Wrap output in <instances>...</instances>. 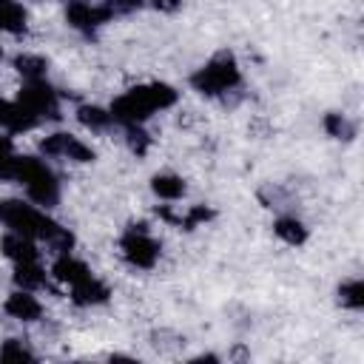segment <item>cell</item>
I'll return each mask as SVG.
<instances>
[{"instance_id":"1","label":"cell","mask_w":364,"mask_h":364,"mask_svg":"<svg viewBox=\"0 0 364 364\" xmlns=\"http://www.w3.org/2000/svg\"><path fill=\"white\" fill-rule=\"evenodd\" d=\"M0 222L20 236H28L34 242H46L48 247H54L57 253H68L71 250V233L65 228H60L51 216H46L40 208L23 202V199H3L0 202Z\"/></svg>"},{"instance_id":"2","label":"cell","mask_w":364,"mask_h":364,"mask_svg":"<svg viewBox=\"0 0 364 364\" xmlns=\"http://www.w3.org/2000/svg\"><path fill=\"white\" fill-rule=\"evenodd\" d=\"M176 102V91L168 82H145V85H134L125 94H119L111 102V117L114 122L128 125H142L151 114L165 111Z\"/></svg>"},{"instance_id":"3","label":"cell","mask_w":364,"mask_h":364,"mask_svg":"<svg viewBox=\"0 0 364 364\" xmlns=\"http://www.w3.org/2000/svg\"><path fill=\"white\" fill-rule=\"evenodd\" d=\"M11 179H17L26 193L43 205V208H51L60 202V179L54 176V171L37 159V156H14V171H11Z\"/></svg>"},{"instance_id":"4","label":"cell","mask_w":364,"mask_h":364,"mask_svg":"<svg viewBox=\"0 0 364 364\" xmlns=\"http://www.w3.org/2000/svg\"><path fill=\"white\" fill-rule=\"evenodd\" d=\"M193 88L205 97H219L225 91H233L239 82H242V71H239V63L230 51H222L216 57H210L193 77H191Z\"/></svg>"},{"instance_id":"5","label":"cell","mask_w":364,"mask_h":364,"mask_svg":"<svg viewBox=\"0 0 364 364\" xmlns=\"http://www.w3.org/2000/svg\"><path fill=\"white\" fill-rule=\"evenodd\" d=\"M119 253L128 264H134L139 270H148L159 262V242L151 236L148 225H131L119 236Z\"/></svg>"},{"instance_id":"6","label":"cell","mask_w":364,"mask_h":364,"mask_svg":"<svg viewBox=\"0 0 364 364\" xmlns=\"http://www.w3.org/2000/svg\"><path fill=\"white\" fill-rule=\"evenodd\" d=\"M17 102L37 119H57L60 117V94L46 82V80H26Z\"/></svg>"},{"instance_id":"7","label":"cell","mask_w":364,"mask_h":364,"mask_svg":"<svg viewBox=\"0 0 364 364\" xmlns=\"http://www.w3.org/2000/svg\"><path fill=\"white\" fill-rule=\"evenodd\" d=\"M114 17V9L105 3V0H71L65 6V20L71 28L77 31H97L102 23H108Z\"/></svg>"},{"instance_id":"8","label":"cell","mask_w":364,"mask_h":364,"mask_svg":"<svg viewBox=\"0 0 364 364\" xmlns=\"http://www.w3.org/2000/svg\"><path fill=\"white\" fill-rule=\"evenodd\" d=\"M40 148H43V154H48V156L71 159V162H94V156H97L91 145H85L80 136H74V134H63V131L46 136V139L40 142Z\"/></svg>"},{"instance_id":"9","label":"cell","mask_w":364,"mask_h":364,"mask_svg":"<svg viewBox=\"0 0 364 364\" xmlns=\"http://www.w3.org/2000/svg\"><path fill=\"white\" fill-rule=\"evenodd\" d=\"M6 313L17 321H37L43 316V304L37 301V296H31V290H14L9 299H6Z\"/></svg>"},{"instance_id":"10","label":"cell","mask_w":364,"mask_h":364,"mask_svg":"<svg viewBox=\"0 0 364 364\" xmlns=\"http://www.w3.org/2000/svg\"><path fill=\"white\" fill-rule=\"evenodd\" d=\"M108 296H111L108 284H102L94 273H91V276H85L82 282L71 284V301H74V304H82V307L102 304V301H108Z\"/></svg>"},{"instance_id":"11","label":"cell","mask_w":364,"mask_h":364,"mask_svg":"<svg viewBox=\"0 0 364 364\" xmlns=\"http://www.w3.org/2000/svg\"><path fill=\"white\" fill-rule=\"evenodd\" d=\"M51 273H54V279H57V282H63V284H68V287H71V284H77V282H82L85 276H91L88 264H85L82 259L71 256V250H68V253H60V256L54 259Z\"/></svg>"},{"instance_id":"12","label":"cell","mask_w":364,"mask_h":364,"mask_svg":"<svg viewBox=\"0 0 364 364\" xmlns=\"http://www.w3.org/2000/svg\"><path fill=\"white\" fill-rule=\"evenodd\" d=\"M37 125V119L20 105V102H9L0 97V128L11 131V134H20V131H31Z\"/></svg>"},{"instance_id":"13","label":"cell","mask_w":364,"mask_h":364,"mask_svg":"<svg viewBox=\"0 0 364 364\" xmlns=\"http://www.w3.org/2000/svg\"><path fill=\"white\" fill-rule=\"evenodd\" d=\"M0 250H3V256H9L14 264H17V262H34V259H40L34 239L20 236V233H11V230L0 239Z\"/></svg>"},{"instance_id":"14","label":"cell","mask_w":364,"mask_h":364,"mask_svg":"<svg viewBox=\"0 0 364 364\" xmlns=\"http://www.w3.org/2000/svg\"><path fill=\"white\" fill-rule=\"evenodd\" d=\"M26 26H28L26 9L20 3H14V0H3L0 3V31L20 34V31H26Z\"/></svg>"},{"instance_id":"15","label":"cell","mask_w":364,"mask_h":364,"mask_svg":"<svg viewBox=\"0 0 364 364\" xmlns=\"http://www.w3.org/2000/svg\"><path fill=\"white\" fill-rule=\"evenodd\" d=\"M151 191L165 202H176L185 196V179L176 173H156L151 179Z\"/></svg>"},{"instance_id":"16","label":"cell","mask_w":364,"mask_h":364,"mask_svg":"<svg viewBox=\"0 0 364 364\" xmlns=\"http://www.w3.org/2000/svg\"><path fill=\"white\" fill-rule=\"evenodd\" d=\"M14 282L23 287V290H37L46 284V270L40 264V259L34 262H17L14 264Z\"/></svg>"},{"instance_id":"17","label":"cell","mask_w":364,"mask_h":364,"mask_svg":"<svg viewBox=\"0 0 364 364\" xmlns=\"http://www.w3.org/2000/svg\"><path fill=\"white\" fill-rule=\"evenodd\" d=\"M273 230H276V236H279L282 242H287V245H304V242H307V228H304V222L296 219V216H279L276 225H273Z\"/></svg>"},{"instance_id":"18","label":"cell","mask_w":364,"mask_h":364,"mask_svg":"<svg viewBox=\"0 0 364 364\" xmlns=\"http://www.w3.org/2000/svg\"><path fill=\"white\" fill-rule=\"evenodd\" d=\"M77 119H80L85 128H91V131H105V128L114 122L111 111H105V108H100V105H80V108H77Z\"/></svg>"},{"instance_id":"19","label":"cell","mask_w":364,"mask_h":364,"mask_svg":"<svg viewBox=\"0 0 364 364\" xmlns=\"http://www.w3.org/2000/svg\"><path fill=\"white\" fill-rule=\"evenodd\" d=\"M14 68H17V71H20L26 80H46L48 63H46L40 54H17Z\"/></svg>"},{"instance_id":"20","label":"cell","mask_w":364,"mask_h":364,"mask_svg":"<svg viewBox=\"0 0 364 364\" xmlns=\"http://www.w3.org/2000/svg\"><path fill=\"white\" fill-rule=\"evenodd\" d=\"M324 131H327L330 136H336V139H353V136H355V125H353L344 114H336V111H330V114L324 117Z\"/></svg>"},{"instance_id":"21","label":"cell","mask_w":364,"mask_h":364,"mask_svg":"<svg viewBox=\"0 0 364 364\" xmlns=\"http://www.w3.org/2000/svg\"><path fill=\"white\" fill-rule=\"evenodd\" d=\"M338 301H341L344 307H350V310H361V307H364V284H361V279L344 282V284L338 287Z\"/></svg>"},{"instance_id":"22","label":"cell","mask_w":364,"mask_h":364,"mask_svg":"<svg viewBox=\"0 0 364 364\" xmlns=\"http://www.w3.org/2000/svg\"><path fill=\"white\" fill-rule=\"evenodd\" d=\"M0 358L3 361H31L34 353L28 350V344L23 338H6L0 347Z\"/></svg>"},{"instance_id":"23","label":"cell","mask_w":364,"mask_h":364,"mask_svg":"<svg viewBox=\"0 0 364 364\" xmlns=\"http://www.w3.org/2000/svg\"><path fill=\"white\" fill-rule=\"evenodd\" d=\"M210 216H213V210H210V208H205V205H193L185 216H179V225L191 230V228H196L199 222H208Z\"/></svg>"},{"instance_id":"24","label":"cell","mask_w":364,"mask_h":364,"mask_svg":"<svg viewBox=\"0 0 364 364\" xmlns=\"http://www.w3.org/2000/svg\"><path fill=\"white\" fill-rule=\"evenodd\" d=\"M148 134L139 128V125H128V145L136 151V154H145L148 151Z\"/></svg>"},{"instance_id":"25","label":"cell","mask_w":364,"mask_h":364,"mask_svg":"<svg viewBox=\"0 0 364 364\" xmlns=\"http://www.w3.org/2000/svg\"><path fill=\"white\" fill-rule=\"evenodd\" d=\"M108 6H111L114 14H117V11H134V9H139L142 0H108Z\"/></svg>"},{"instance_id":"26","label":"cell","mask_w":364,"mask_h":364,"mask_svg":"<svg viewBox=\"0 0 364 364\" xmlns=\"http://www.w3.org/2000/svg\"><path fill=\"white\" fill-rule=\"evenodd\" d=\"M179 3H182V0H154V6H156L159 11H176Z\"/></svg>"},{"instance_id":"27","label":"cell","mask_w":364,"mask_h":364,"mask_svg":"<svg viewBox=\"0 0 364 364\" xmlns=\"http://www.w3.org/2000/svg\"><path fill=\"white\" fill-rule=\"evenodd\" d=\"M0 57H3V51H0Z\"/></svg>"},{"instance_id":"28","label":"cell","mask_w":364,"mask_h":364,"mask_svg":"<svg viewBox=\"0 0 364 364\" xmlns=\"http://www.w3.org/2000/svg\"><path fill=\"white\" fill-rule=\"evenodd\" d=\"M0 3H3V0H0Z\"/></svg>"}]
</instances>
